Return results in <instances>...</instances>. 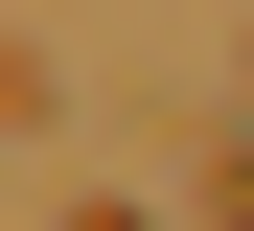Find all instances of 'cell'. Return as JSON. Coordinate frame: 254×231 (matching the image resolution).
<instances>
[{"mask_svg":"<svg viewBox=\"0 0 254 231\" xmlns=\"http://www.w3.org/2000/svg\"><path fill=\"white\" fill-rule=\"evenodd\" d=\"M69 231H139V208H69Z\"/></svg>","mask_w":254,"mask_h":231,"instance_id":"obj_1","label":"cell"}]
</instances>
